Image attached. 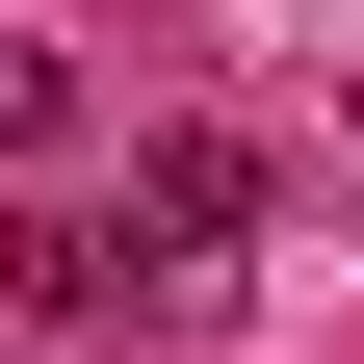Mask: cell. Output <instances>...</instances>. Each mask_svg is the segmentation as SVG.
Instances as JSON below:
<instances>
[{"instance_id": "obj_3", "label": "cell", "mask_w": 364, "mask_h": 364, "mask_svg": "<svg viewBox=\"0 0 364 364\" xmlns=\"http://www.w3.org/2000/svg\"><path fill=\"white\" fill-rule=\"evenodd\" d=\"M0 364H53V338H0Z\"/></svg>"}, {"instance_id": "obj_2", "label": "cell", "mask_w": 364, "mask_h": 364, "mask_svg": "<svg viewBox=\"0 0 364 364\" xmlns=\"http://www.w3.org/2000/svg\"><path fill=\"white\" fill-rule=\"evenodd\" d=\"M0 156H78V53H26V26H0Z\"/></svg>"}, {"instance_id": "obj_1", "label": "cell", "mask_w": 364, "mask_h": 364, "mask_svg": "<svg viewBox=\"0 0 364 364\" xmlns=\"http://www.w3.org/2000/svg\"><path fill=\"white\" fill-rule=\"evenodd\" d=\"M130 235H182V260H208V235H260V130L156 105V130H130Z\"/></svg>"}]
</instances>
